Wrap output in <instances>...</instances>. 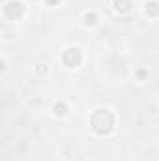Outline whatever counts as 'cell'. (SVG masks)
<instances>
[{
    "mask_svg": "<svg viewBox=\"0 0 159 161\" xmlns=\"http://www.w3.org/2000/svg\"><path fill=\"white\" fill-rule=\"evenodd\" d=\"M90 124H92V129L99 135H107L112 131L114 127V116L109 113V111H97L92 114L90 118Z\"/></svg>",
    "mask_w": 159,
    "mask_h": 161,
    "instance_id": "cell-1",
    "label": "cell"
},
{
    "mask_svg": "<svg viewBox=\"0 0 159 161\" xmlns=\"http://www.w3.org/2000/svg\"><path fill=\"white\" fill-rule=\"evenodd\" d=\"M23 13H25V9H23L21 2H8L4 6V15L11 21H19L23 17Z\"/></svg>",
    "mask_w": 159,
    "mask_h": 161,
    "instance_id": "cell-2",
    "label": "cell"
},
{
    "mask_svg": "<svg viewBox=\"0 0 159 161\" xmlns=\"http://www.w3.org/2000/svg\"><path fill=\"white\" fill-rule=\"evenodd\" d=\"M62 60H64V64L68 66V68H77L80 64V60H82V56H80V51L79 49H68L66 53H64V56H62Z\"/></svg>",
    "mask_w": 159,
    "mask_h": 161,
    "instance_id": "cell-3",
    "label": "cell"
},
{
    "mask_svg": "<svg viewBox=\"0 0 159 161\" xmlns=\"http://www.w3.org/2000/svg\"><path fill=\"white\" fill-rule=\"evenodd\" d=\"M114 6H116V11L127 13L131 9V0H114Z\"/></svg>",
    "mask_w": 159,
    "mask_h": 161,
    "instance_id": "cell-4",
    "label": "cell"
},
{
    "mask_svg": "<svg viewBox=\"0 0 159 161\" xmlns=\"http://www.w3.org/2000/svg\"><path fill=\"white\" fill-rule=\"evenodd\" d=\"M146 13L152 15V17L159 15V4L157 2H148V4H146Z\"/></svg>",
    "mask_w": 159,
    "mask_h": 161,
    "instance_id": "cell-5",
    "label": "cell"
},
{
    "mask_svg": "<svg viewBox=\"0 0 159 161\" xmlns=\"http://www.w3.org/2000/svg\"><path fill=\"white\" fill-rule=\"evenodd\" d=\"M84 23H86L88 26H90V25H96V23H97V15H96V13H86V15H84Z\"/></svg>",
    "mask_w": 159,
    "mask_h": 161,
    "instance_id": "cell-6",
    "label": "cell"
},
{
    "mask_svg": "<svg viewBox=\"0 0 159 161\" xmlns=\"http://www.w3.org/2000/svg\"><path fill=\"white\" fill-rule=\"evenodd\" d=\"M66 111H68V107H66V103H62V101H58L56 105H54V113L60 116V114H66Z\"/></svg>",
    "mask_w": 159,
    "mask_h": 161,
    "instance_id": "cell-7",
    "label": "cell"
},
{
    "mask_svg": "<svg viewBox=\"0 0 159 161\" xmlns=\"http://www.w3.org/2000/svg\"><path fill=\"white\" fill-rule=\"evenodd\" d=\"M38 73H40V75H43V73H47V68H43V66H40V68H38Z\"/></svg>",
    "mask_w": 159,
    "mask_h": 161,
    "instance_id": "cell-8",
    "label": "cell"
},
{
    "mask_svg": "<svg viewBox=\"0 0 159 161\" xmlns=\"http://www.w3.org/2000/svg\"><path fill=\"white\" fill-rule=\"evenodd\" d=\"M47 2H49V4H51V6H54V4H56V2H58V0H47Z\"/></svg>",
    "mask_w": 159,
    "mask_h": 161,
    "instance_id": "cell-9",
    "label": "cell"
}]
</instances>
